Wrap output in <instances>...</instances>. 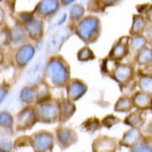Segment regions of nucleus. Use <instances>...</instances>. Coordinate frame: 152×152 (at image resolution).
<instances>
[{
  "label": "nucleus",
  "instance_id": "nucleus-37",
  "mask_svg": "<svg viewBox=\"0 0 152 152\" xmlns=\"http://www.w3.org/2000/svg\"><path fill=\"white\" fill-rule=\"evenodd\" d=\"M3 15L5 16V13H4V11H3V8H1V19H0L1 24H2V23H3Z\"/></svg>",
  "mask_w": 152,
  "mask_h": 152
},
{
  "label": "nucleus",
  "instance_id": "nucleus-28",
  "mask_svg": "<svg viewBox=\"0 0 152 152\" xmlns=\"http://www.w3.org/2000/svg\"><path fill=\"white\" fill-rule=\"evenodd\" d=\"M100 127H102V123L97 118H89L86 121H84V123L82 124V128L87 132H95L96 130H99Z\"/></svg>",
  "mask_w": 152,
  "mask_h": 152
},
{
  "label": "nucleus",
  "instance_id": "nucleus-21",
  "mask_svg": "<svg viewBox=\"0 0 152 152\" xmlns=\"http://www.w3.org/2000/svg\"><path fill=\"white\" fill-rule=\"evenodd\" d=\"M10 33H11V44L18 46V47L26 44L24 41H26L28 35H26V31H24L23 24L18 23L15 26L10 28Z\"/></svg>",
  "mask_w": 152,
  "mask_h": 152
},
{
  "label": "nucleus",
  "instance_id": "nucleus-22",
  "mask_svg": "<svg viewBox=\"0 0 152 152\" xmlns=\"http://www.w3.org/2000/svg\"><path fill=\"white\" fill-rule=\"evenodd\" d=\"M85 16V7L80 3H75L69 10V21L71 24L76 26Z\"/></svg>",
  "mask_w": 152,
  "mask_h": 152
},
{
  "label": "nucleus",
  "instance_id": "nucleus-11",
  "mask_svg": "<svg viewBox=\"0 0 152 152\" xmlns=\"http://www.w3.org/2000/svg\"><path fill=\"white\" fill-rule=\"evenodd\" d=\"M88 86L83 80L72 78L66 86V99L72 102L79 100L87 92Z\"/></svg>",
  "mask_w": 152,
  "mask_h": 152
},
{
  "label": "nucleus",
  "instance_id": "nucleus-36",
  "mask_svg": "<svg viewBox=\"0 0 152 152\" xmlns=\"http://www.w3.org/2000/svg\"><path fill=\"white\" fill-rule=\"evenodd\" d=\"M61 5L62 6H68V5H74L75 4V1L74 0H69V1H65V0H61Z\"/></svg>",
  "mask_w": 152,
  "mask_h": 152
},
{
  "label": "nucleus",
  "instance_id": "nucleus-34",
  "mask_svg": "<svg viewBox=\"0 0 152 152\" xmlns=\"http://www.w3.org/2000/svg\"><path fill=\"white\" fill-rule=\"evenodd\" d=\"M8 94V87L6 86V84H2L0 86V102H3L5 97Z\"/></svg>",
  "mask_w": 152,
  "mask_h": 152
},
{
  "label": "nucleus",
  "instance_id": "nucleus-2",
  "mask_svg": "<svg viewBox=\"0 0 152 152\" xmlns=\"http://www.w3.org/2000/svg\"><path fill=\"white\" fill-rule=\"evenodd\" d=\"M102 31V20L99 16L88 14L74 26V34L85 46L97 42Z\"/></svg>",
  "mask_w": 152,
  "mask_h": 152
},
{
  "label": "nucleus",
  "instance_id": "nucleus-31",
  "mask_svg": "<svg viewBox=\"0 0 152 152\" xmlns=\"http://www.w3.org/2000/svg\"><path fill=\"white\" fill-rule=\"evenodd\" d=\"M35 18H36V15H35V13H34V11H29V12L21 11L16 14V18H18V23L23 24V26Z\"/></svg>",
  "mask_w": 152,
  "mask_h": 152
},
{
  "label": "nucleus",
  "instance_id": "nucleus-24",
  "mask_svg": "<svg viewBox=\"0 0 152 152\" xmlns=\"http://www.w3.org/2000/svg\"><path fill=\"white\" fill-rule=\"evenodd\" d=\"M148 44L149 43L147 42L145 37L143 35L131 37V39H130V53H133L134 55H136V54L140 52L141 50L146 48Z\"/></svg>",
  "mask_w": 152,
  "mask_h": 152
},
{
  "label": "nucleus",
  "instance_id": "nucleus-16",
  "mask_svg": "<svg viewBox=\"0 0 152 152\" xmlns=\"http://www.w3.org/2000/svg\"><path fill=\"white\" fill-rule=\"evenodd\" d=\"M59 105H60V122L59 123L64 124L69 121L75 114L76 105L75 102H70L67 99L59 100Z\"/></svg>",
  "mask_w": 152,
  "mask_h": 152
},
{
  "label": "nucleus",
  "instance_id": "nucleus-18",
  "mask_svg": "<svg viewBox=\"0 0 152 152\" xmlns=\"http://www.w3.org/2000/svg\"><path fill=\"white\" fill-rule=\"evenodd\" d=\"M132 26L130 28L129 34L130 37H136V36H142L146 28L147 21L143 14H134L132 18Z\"/></svg>",
  "mask_w": 152,
  "mask_h": 152
},
{
  "label": "nucleus",
  "instance_id": "nucleus-19",
  "mask_svg": "<svg viewBox=\"0 0 152 152\" xmlns=\"http://www.w3.org/2000/svg\"><path fill=\"white\" fill-rule=\"evenodd\" d=\"M37 99H38L37 86L26 85L21 88L19 91V99L23 104L26 105H33V104H37Z\"/></svg>",
  "mask_w": 152,
  "mask_h": 152
},
{
  "label": "nucleus",
  "instance_id": "nucleus-13",
  "mask_svg": "<svg viewBox=\"0 0 152 152\" xmlns=\"http://www.w3.org/2000/svg\"><path fill=\"white\" fill-rule=\"evenodd\" d=\"M23 28L26 35L31 40L39 42L43 39L44 34H45V23H44L43 19L36 16L28 23H24Z\"/></svg>",
  "mask_w": 152,
  "mask_h": 152
},
{
  "label": "nucleus",
  "instance_id": "nucleus-1",
  "mask_svg": "<svg viewBox=\"0 0 152 152\" xmlns=\"http://www.w3.org/2000/svg\"><path fill=\"white\" fill-rule=\"evenodd\" d=\"M71 78L69 63L61 55H54L48 59L44 68L43 82L50 88H66Z\"/></svg>",
  "mask_w": 152,
  "mask_h": 152
},
{
  "label": "nucleus",
  "instance_id": "nucleus-32",
  "mask_svg": "<svg viewBox=\"0 0 152 152\" xmlns=\"http://www.w3.org/2000/svg\"><path fill=\"white\" fill-rule=\"evenodd\" d=\"M143 36L145 37L148 43L152 44V23H147L146 28L143 33Z\"/></svg>",
  "mask_w": 152,
  "mask_h": 152
},
{
  "label": "nucleus",
  "instance_id": "nucleus-4",
  "mask_svg": "<svg viewBox=\"0 0 152 152\" xmlns=\"http://www.w3.org/2000/svg\"><path fill=\"white\" fill-rule=\"evenodd\" d=\"M55 143V134L47 130H41L29 136V146L34 152H52Z\"/></svg>",
  "mask_w": 152,
  "mask_h": 152
},
{
  "label": "nucleus",
  "instance_id": "nucleus-30",
  "mask_svg": "<svg viewBox=\"0 0 152 152\" xmlns=\"http://www.w3.org/2000/svg\"><path fill=\"white\" fill-rule=\"evenodd\" d=\"M100 123H102V127H104V128H107V129H111L115 125L121 123V120L118 117L114 116V115H107V116H105L104 119L100 121Z\"/></svg>",
  "mask_w": 152,
  "mask_h": 152
},
{
  "label": "nucleus",
  "instance_id": "nucleus-35",
  "mask_svg": "<svg viewBox=\"0 0 152 152\" xmlns=\"http://www.w3.org/2000/svg\"><path fill=\"white\" fill-rule=\"evenodd\" d=\"M145 18L147 23H152V4L149 5V8L147 9L145 13Z\"/></svg>",
  "mask_w": 152,
  "mask_h": 152
},
{
  "label": "nucleus",
  "instance_id": "nucleus-20",
  "mask_svg": "<svg viewBox=\"0 0 152 152\" xmlns=\"http://www.w3.org/2000/svg\"><path fill=\"white\" fill-rule=\"evenodd\" d=\"M134 109L132 96L129 95H121L117 99L114 105V111L116 113H131Z\"/></svg>",
  "mask_w": 152,
  "mask_h": 152
},
{
  "label": "nucleus",
  "instance_id": "nucleus-5",
  "mask_svg": "<svg viewBox=\"0 0 152 152\" xmlns=\"http://www.w3.org/2000/svg\"><path fill=\"white\" fill-rule=\"evenodd\" d=\"M38 123L35 105H26L15 117L14 128L16 132H26L31 130Z\"/></svg>",
  "mask_w": 152,
  "mask_h": 152
},
{
  "label": "nucleus",
  "instance_id": "nucleus-7",
  "mask_svg": "<svg viewBox=\"0 0 152 152\" xmlns=\"http://www.w3.org/2000/svg\"><path fill=\"white\" fill-rule=\"evenodd\" d=\"M56 143L61 150H67L78 142V135L71 127L59 126L55 131Z\"/></svg>",
  "mask_w": 152,
  "mask_h": 152
},
{
  "label": "nucleus",
  "instance_id": "nucleus-9",
  "mask_svg": "<svg viewBox=\"0 0 152 152\" xmlns=\"http://www.w3.org/2000/svg\"><path fill=\"white\" fill-rule=\"evenodd\" d=\"M130 39H131V37H121L113 45L109 52V55H107V59L113 62L120 63V61L128 57L130 54Z\"/></svg>",
  "mask_w": 152,
  "mask_h": 152
},
{
  "label": "nucleus",
  "instance_id": "nucleus-26",
  "mask_svg": "<svg viewBox=\"0 0 152 152\" xmlns=\"http://www.w3.org/2000/svg\"><path fill=\"white\" fill-rule=\"evenodd\" d=\"M14 118L13 116L7 111H2L0 113V126L1 129L5 131H11L14 126Z\"/></svg>",
  "mask_w": 152,
  "mask_h": 152
},
{
  "label": "nucleus",
  "instance_id": "nucleus-27",
  "mask_svg": "<svg viewBox=\"0 0 152 152\" xmlns=\"http://www.w3.org/2000/svg\"><path fill=\"white\" fill-rule=\"evenodd\" d=\"M95 59L94 52L88 46H84L77 52V60L79 62H88Z\"/></svg>",
  "mask_w": 152,
  "mask_h": 152
},
{
  "label": "nucleus",
  "instance_id": "nucleus-14",
  "mask_svg": "<svg viewBox=\"0 0 152 152\" xmlns=\"http://www.w3.org/2000/svg\"><path fill=\"white\" fill-rule=\"evenodd\" d=\"M144 140H145V137L142 133L141 129L130 128L122 136L121 140H120V146L130 149Z\"/></svg>",
  "mask_w": 152,
  "mask_h": 152
},
{
  "label": "nucleus",
  "instance_id": "nucleus-3",
  "mask_svg": "<svg viewBox=\"0 0 152 152\" xmlns=\"http://www.w3.org/2000/svg\"><path fill=\"white\" fill-rule=\"evenodd\" d=\"M38 123L56 124L60 122V105L59 100L50 99L39 102L35 105Z\"/></svg>",
  "mask_w": 152,
  "mask_h": 152
},
{
  "label": "nucleus",
  "instance_id": "nucleus-15",
  "mask_svg": "<svg viewBox=\"0 0 152 152\" xmlns=\"http://www.w3.org/2000/svg\"><path fill=\"white\" fill-rule=\"evenodd\" d=\"M134 107L137 111L145 112L152 109V95L144 94L142 91H136L132 95Z\"/></svg>",
  "mask_w": 152,
  "mask_h": 152
},
{
  "label": "nucleus",
  "instance_id": "nucleus-33",
  "mask_svg": "<svg viewBox=\"0 0 152 152\" xmlns=\"http://www.w3.org/2000/svg\"><path fill=\"white\" fill-rule=\"evenodd\" d=\"M141 130H142V133L144 134V137H145V139L147 140L149 137L148 135L152 134V120H150V122H149L147 125L145 124V126H144Z\"/></svg>",
  "mask_w": 152,
  "mask_h": 152
},
{
  "label": "nucleus",
  "instance_id": "nucleus-23",
  "mask_svg": "<svg viewBox=\"0 0 152 152\" xmlns=\"http://www.w3.org/2000/svg\"><path fill=\"white\" fill-rule=\"evenodd\" d=\"M136 64L140 66H151L152 65V48L146 47L137 53L134 57Z\"/></svg>",
  "mask_w": 152,
  "mask_h": 152
},
{
  "label": "nucleus",
  "instance_id": "nucleus-10",
  "mask_svg": "<svg viewBox=\"0 0 152 152\" xmlns=\"http://www.w3.org/2000/svg\"><path fill=\"white\" fill-rule=\"evenodd\" d=\"M61 5V2L58 0H42L39 1L34 9V13L37 18L41 19H46L52 18L54 14L57 13Z\"/></svg>",
  "mask_w": 152,
  "mask_h": 152
},
{
  "label": "nucleus",
  "instance_id": "nucleus-8",
  "mask_svg": "<svg viewBox=\"0 0 152 152\" xmlns=\"http://www.w3.org/2000/svg\"><path fill=\"white\" fill-rule=\"evenodd\" d=\"M36 55V48L33 44L26 43L19 46L14 51L13 62L18 68H24L28 65V63L33 60Z\"/></svg>",
  "mask_w": 152,
  "mask_h": 152
},
{
  "label": "nucleus",
  "instance_id": "nucleus-17",
  "mask_svg": "<svg viewBox=\"0 0 152 152\" xmlns=\"http://www.w3.org/2000/svg\"><path fill=\"white\" fill-rule=\"evenodd\" d=\"M146 115L145 112L141 111H135L134 113H131L128 117L125 118L124 123L127 126H130L131 128H136V129H142L145 126L146 123Z\"/></svg>",
  "mask_w": 152,
  "mask_h": 152
},
{
  "label": "nucleus",
  "instance_id": "nucleus-38",
  "mask_svg": "<svg viewBox=\"0 0 152 152\" xmlns=\"http://www.w3.org/2000/svg\"><path fill=\"white\" fill-rule=\"evenodd\" d=\"M0 152H8V151L5 150V149H2V148H0Z\"/></svg>",
  "mask_w": 152,
  "mask_h": 152
},
{
  "label": "nucleus",
  "instance_id": "nucleus-6",
  "mask_svg": "<svg viewBox=\"0 0 152 152\" xmlns=\"http://www.w3.org/2000/svg\"><path fill=\"white\" fill-rule=\"evenodd\" d=\"M113 79L122 88L126 87L135 79V69L129 63H117L112 72Z\"/></svg>",
  "mask_w": 152,
  "mask_h": 152
},
{
  "label": "nucleus",
  "instance_id": "nucleus-12",
  "mask_svg": "<svg viewBox=\"0 0 152 152\" xmlns=\"http://www.w3.org/2000/svg\"><path fill=\"white\" fill-rule=\"evenodd\" d=\"M120 141L117 138L107 135H99L92 141V152H117Z\"/></svg>",
  "mask_w": 152,
  "mask_h": 152
},
{
  "label": "nucleus",
  "instance_id": "nucleus-25",
  "mask_svg": "<svg viewBox=\"0 0 152 152\" xmlns=\"http://www.w3.org/2000/svg\"><path fill=\"white\" fill-rule=\"evenodd\" d=\"M139 91L144 94L152 95V75L150 74H142L139 76L137 81Z\"/></svg>",
  "mask_w": 152,
  "mask_h": 152
},
{
  "label": "nucleus",
  "instance_id": "nucleus-29",
  "mask_svg": "<svg viewBox=\"0 0 152 152\" xmlns=\"http://www.w3.org/2000/svg\"><path fill=\"white\" fill-rule=\"evenodd\" d=\"M128 152H152V142L145 139L136 146L130 148Z\"/></svg>",
  "mask_w": 152,
  "mask_h": 152
}]
</instances>
